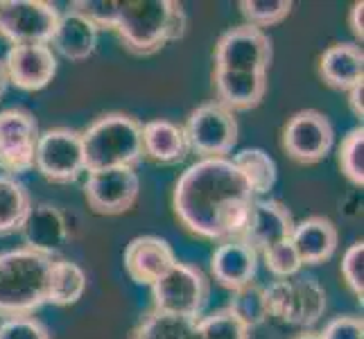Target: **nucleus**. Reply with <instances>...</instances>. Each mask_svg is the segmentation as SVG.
<instances>
[{
	"label": "nucleus",
	"mask_w": 364,
	"mask_h": 339,
	"mask_svg": "<svg viewBox=\"0 0 364 339\" xmlns=\"http://www.w3.org/2000/svg\"><path fill=\"white\" fill-rule=\"evenodd\" d=\"M141 179L134 168H111L89 172L84 183V197L97 215H120L127 212L138 199Z\"/></svg>",
	"instance_id": "4468645a"
},
{
	"label": "nucleus",
	"mask_w": 364,
	"mask_h": 339,
	"mask_svg": "<svg viewBox=\"0 0 364 339\" xmlns=\"http://www.w3.org/2000/svg\"><path fill=\"white\" fill-rule=\"evenodd\" d=\"M174 262V249L159 235H138L124 249V269L138 285H154Z\"/></svg>",
	"instance_id": "a211bd4d"
},
{
	"label": "nucleus",
	"mask_w": 364,
	"mask_h": 339,
	"mask_svg": "<svg viewBox=\"0 0 364 339\" xmlns=\"http://www.w3.org/2000/svg\"><path fill=\"white\" fill-rule=\"evenodd\" d=\"M188 16L172 0H120L116 32L134 55H154L186 34Z\"/></svg>",
	"instance_id": "f03ea898"
},
{
	"label": "nucleus",
	"mask_w": 364,
	"mask_h": 339,
	"mask_svg": "<svg viewBox=\"0 0 364 339\" xmlns=\"http://www.w3.org/2000/svg\"><path fill=\"white\" fill-rule=\"evenodd\" d=\"M231 161H233V166L240 170V174L251 188V193H254L256 197L267 195L274 188L279 172H276L274 158L265 152V149L247 147V149H242V152H237Z\"/></svg>",
	"instance_id": "bb28decb"
},
{
	"label": "nucleus",
	"mask_w": 364,
	"mask_h": 339,
	"mask_svg": "<svg viewBox=\"0 0 364 339\" xmlns=\"http://www.w3.org/2000/svg\"><path fill=\"white\" fill-rule=\"evenodd\" d=\"M39 136V124L30 111L18 107L0 111V168L11 174L32 170Z\"/></svg>",
	"instance_id": "ddd939ff"
},
{
	"label": "nucleus",
	"mask_w": 364,
	"mask_h": 339,
	"mask_svg": "<svg viewBox=\"0 0 364 339\" xmlns=\"http://www.w3.org/2000/svg\"><path fill=\"white\" fill-rule=\"evenodd\" d=\"M227 308L233 312L235 319L240 321L249 333L269 319L265 287L258 283H249V285L240 287V290L231 292V301Z\"/></svg>",
	"instance_id": "cd10ccee"
},
{
	"label": "nucleus",
	"mask_w": 364,
	"mask_h": 339,
	"mask_svg": "<svg viewBox=\"0 0 364 339\" xmlns=\"http://www.w3.org/2000/svg\"><path fill=\"white\" fill-rule=\"evenodd\" d=\"M294 224L296 222L292 212L287 210L285 204L276 202V199H256L240 237L254 247L258 254H262V251L290 240Z\"/></svg>",
	"instance_id": "dca6fc26"
},
{
	"label": "nucleus",
	"mask_w": 364,
	"mask_h": 339,
	"mask_svg": "<svg viewBox=\"0 0 364 339\" xmlns=\"http://www.w3.org/2000/svg\"><path fill=\"white\" fill-rule=\"evenodd\" d=\"M215 93L222 107L229 111H249L262 102L267 93V72H240L215 68Z\"/></svg>",
	"instance_id": "aec40b11"
},
{
	"label": "nucleus",
	"mask_w": 364,
	"mask_h": 339,
	"mask_svg": "<svg viewBox=\"0 0 364 339\" xmlns=\"http://www.w3.org/2000/svg\"><path fill=\"white\" fill-rule=\"evenodd\" d=\"M129 339H249V330L229 308L206 317H174L152 308L132 328Z\"/></svg>",
	"instance_id": "39448f33"
},
{
	"label": "nucleus",
	"mask_w": 364,
	"mask_h": 339,
	"mask_svg": "<svg viewBox=\"0 0 364 339\" xmlns=\"http://www.w3.org/2000/svg\"><path fill=\"white\" fill-rule=\"evenodd\" d=\"M240 9L247 18V25L262 30L287 18V14L292 11V3L290 0H242Z\"/></svg>",
	"instance_id": "c756f323"
},
{
	"label": "nucleus",
	"mask_w": 364,
	"mask_h": 339,
	"mask_svg": "<svg viewBox=\"0 0 364 339\" xmlns=\"http://www.w3.org/2000/svg\"><path fill=\"white\" fill-rule=\"evenodd\" d=\"M272 64V41L265 30L237 25L224 32L215 45V68L240 72H267Z\"/></svg>",
	"instance_id": "9b49d317"
},
{
	"label": "nucleus",
	"mask_w": 364,
	"mask_h": 339,
	"mask_svg": "<svg viewBox=\"0 0 364 339\" xmlns=\"http://www.w3.org/2000/svg\"><path fill=\"white\" fill-rule=\"evenodd\" d=\"M50 265L53 258L25 247L0 254V315L23 317L46 306Z\"/></svg>",
	"instance_id": "7ed1b4c3"
},
{
	"label": "nucleus",
	"mask_w": 364,
	"mask_h": 339,
	"mask_svg": "<svg viewBox=\"0 0 364 339\" xmlns=\"http://www.w3.org/2000/svg\"><path fill=\"white\" fill-rule=\"evenodd\" d=\"M70 9L80 11V14L84 18H89L97 30L116 28V21H118L116 0H75V3H70Z\"/></svg>",
	"instance_id": "473e14b6"
},
{
	"label": "nucleus",
	"mask_w": 364,
	"mask_h": 339,
	"mask_svg": "<svg viewBox=\"0 0 364 339\" xmlns=\"http://www.w3.org/2000/svg\"><path fill=\"white\" fill-rule=\"evenodd\" d=\"M7 86H9V77H7V70H5V61L0 59V97L5 95Z\"/></svg>",
	"instance_id": "4c0bfd02"
},
{
	"label": "nucleus",
	"mask_w": 364,
	"mask_h": 339,
	"mask_svg": "<svg viewBox=\"0 0 364 339\" xmlns=\"http://www.w3.org/2000/svg\"><path fill=\"white\" fill-rule=\"evenodd\" d=\"M348 107L358 118L364 116V82L355 84L353 89H348Z\"/></svg>",
	"instance_id": "e433bc0d"
},
{
	"label": "nucleus",
	"mask_w": 364,
	"mask_h": 339,
	"mask_svg": "<svg viewBox=\"0 0 364 339\" xmlns=\"http://www.w3.org/2000/svg\"><path fill=\"white\" fill-rule=\"evenodd\" d=\"M340 168L344 177L362 188L364 185V129H350L340 145Z\"/></svg>",
	"instance_id": "c85d7f7f"
},
{
	"label": "nucleus",
	"mask_w": 364,
	"mask_h": 339,
	"mask_svg": "<svg viewBox=\"0 0 364 339\" xmlns=\"http://www.w3.org/2000/svg\"><path fill=\"white\" fill-rule=\"evenodd\" d=\"M59 14L46 0H0V34L11 45H50Z\"/></svg>",
	"instance_id": "9d476101"
},
{
	"label": "nucleus",
	"mask_w": 364,
	"mask_h": 339,
	"mask_svg": "<svg viewBox=\"0 0 364 339\" xmlns=\"http://www.w3.org/2000/svg\"><path fill=\"white\" fill-rule=\"evenodd\" d=\"M80 134L86 172L136 168L143 158V124L127 113H105Z\"/></svg>",
	"instance_id": "20e7f679"
},
{
	"label": "nucleus",
	"mask_w": 364,
	"mask_h": 339,
	"mask_svg": "<svg viewBox=\"0 0 364 339\" xmlns=\"http://www.w3.org/2000/svg\"><path fill=\"white\" fill-rule=\"evenodd\" d=\"M256 202L231 158H199L174 185V215L188 231L206 240L240 237Z\"/></svg>",
	"instance_id": "f257e3e1"
},
{
	"label": "nucleus",
	"mask_w": 364,
	"mask_h": 339,
	"mask_svg": "<svg viewBox=\"0 0 364 339\" xmlns=\"http://www.w3.org/2000/svg\"><path fill=\"white\" fill-rule=\"evenodd\" d=\"M342 276L344 283L350 292H353L360 301L364 296V242H353L342 256Z\"/></svg>",
	"instance_id": "2f4dec72"
},
{
	"label": "nucleus",
	"mask_w": 364,
	"mask_h": 339,
	"mask_svg": "<svg viewBox=\"0 0 364 339\" xmlns=\"http://www.w3.org/2000/svg\"><path fill=\"white\" fill-rule=\"evenodd\" d=\"M321 339H364V321L355 315L335 317L323 325Z\"/></svg>",
	"instance_id": "f704fd0d"
},
{
	"label": "nucleus",
	"mask_w": 364,
	"mask_h": 339,
	"mask_svg": "<svg viewBox=\"0 0 364 339\" xmlns=\"http://www.w3.org/2000/svg\"><path fill=\"white\" fill-rule=\"evenodd\" d=\"M294 339H321V337H319V333H310V330H306V333L296 335Z\"/></svg>",
	"instance_id": "58836bf2"
},
{
	"label": "nucleus",
	"mask_w": 364,
	"mask_h": 339,
	"mask_svg": "<svg viewBox=\"0 0 364 339\" xmlns=\"http://www.w3.org/2000/svg\"><path fill=\"white\" fill-rule=\"evenodd\" d=\"M0 339H50V333L32 315H23V317H7L0 323Z\"/></svg>",
	"instance_id": "72a5a7b5"
},
{
	"label": "nucleus",
	"mask_w": 364,
	"mask_h": 339,
	"mask_svg": "<svg viewBox=\"0 0 364 339\" xmlns=\"http://www.w3.org/2000/svg\"><path fill=\"white\" fill-rule=\"evenodd\" d=\"M337 240H340V235H337L335 224L321 215H312L294 224L290 237L304 265H321V262H326L335 254Z\"/></svg>",
	"instance_id": "4be33fe9"
},
{
	"label": "nucleus",
	"mask_w": 364,
	"mask_h": 339,
	"mask_svg": "<svg viewBox=\"0 0 364 339\" xmlns=\"http://www.w3.org/2000/svg\"><path fill=\"white\" fill-rule=\"evenodd\" d=\"M335 141L331 120L317 109L296 111L283 127V147L296 163L312 166L326 158Z\"/></svg>",
	"instance_id": "f8f14e48"
},
{
	"label": "nucleus",
	"mask_w": 364,
	"mask_h": 339,
	"mask_svg": "<svg viewBox=\"0 0 364 339\" xmlns=\"http://www.w3.org/2000/svg\"><path fill=\"white\" fill-rule=\"evenodd\" d=\"M348 28L360 41L364 39V3H362V0H360V3H355L348 11Z\"/></svg>",
	"instance_id": "c9c22d12"
},
{
	"label": "nucleus",
	"mask_w": 364,
	"mask_h": 339,
	"mask_svg": "<svg viewBox=\"0 0 364 339\" xmlns=\"http://www.w3.org/2000/svg\"><path fill=\"white\" fill-rule=\"evenodd\" d=\"M30 206L32 199L25 185L11 174H0V235L21 231Z\"/></svg>",
	"instance_id": "a878e982"
},
{
	"label": "nucleus",
	"mask_w": 364,
	"mask_h": 339,
	"mask_svg": "<svg viewBox=\"0 0 364 339\" xmlns=\"http://www.w3.org/2000/svg\"><path fill=\"white\" fill-rule=\"evenodd\" d=\"M97 34L100 30L89 18H84L80 11L68 7L59 14L50 48H53V53H59L70 61H84L95 53Z\"/></svg>",
	"instance_id": "412c9836"
},
{
	"label": "nucleus",
	"mask_w": 364,
	"mask_h": 339,
	"mask_svg": "<svg viewBox=\"0 0 364 339\" xmlns=\"http://www.w3.org/2000/svg\"><path fill=\"white\" fill-rule=\"evenodd\" d=\"M86 274L70 260H53L50 265V285H48V303L53 306H73L86 292Z\"/></svg>",
	"instance_id": "393cba45"
},
{
	"label": "nucleus",
	"mask_w": 364,
	"mask_h": 339,
	"mask_svg": "<svg viewBox=\"0 0 364 339\" xmlns=\"http://www.w3.org/2000/svg\"><path fill=\"white\" fill-rule=\"evenodd\" d=\"M262 258H265L267 269L276 276V279H292V276H296L301 271V267H304V262H301L296 249L290 240L262 251Z\"/></svg>",
	"instance_id": "7c9ffc66"
},
{
	"label": "nucleus",
	"mask_w": 364,
	"mask_h": 339,
	"mask_svg": "<svg viewBox=\"0 0 364 339\" xmlns=\"http://www.w3.org/2000/svg\"><path fill=\"white\" fill-rule=\"evenodd\" d=\"M319 75L333 89L348 91L364 82V55L355 43H335L319 59Z\"/></svg>",
	"instance_id": "5701e85b"
},
{
	"label": "nucleus",
	"mask_w": 364,
	"mask_h": 339,
	"mask_svg": "<svg viewBox=\"0 0 364 339\" xmlns=\"http://www.w3.org/2000/svg\"><path fill=\"white\" fill-rule=\"evenodd\" d=\"M34 168L53 183H75L86 172L82 134L70 127L41 131L34 152Z\"/></svg>",
	"instance_id": "1a4fd4ad"
},
{
	"label": "nucleus",
	"mask_w": 364,
	"mask_h": 339,
	"mask_svg": "<svg viewBox=\"0 0 364 339\" xmlns=\"http://www.w3.org/2000/svg\"><path fill=\"white\" fill-rule=\"evenodd\" d=\"M23 247L46 258L59 254L68 242V222L64 212L50 204H32L21 226Z\"/></svg>",
	"instance_id": "f3484780"
},
{
	"label": "nucleus",
	"mask_w": 364,
	"mask_h": 339,
	"mask_svg": "<svg viewBox=\"0 0 364 339\" xmlns=\"http://www.w3.org/2000/svg\"><path fill=\"white\" fill-rule=\"evenodd\" d=\"M149 287L154 310L163 315L199 317L208 301V281L204 271L179 260Z\"/></svg>",
	"instance_id": "0eeeda50"
},
{
	"label": "nucleus",
	"mask_w": 364,
	"mask_h": 339,
	"mask_svg": "<svg viewBox=\"0 0 364 339\" xmlns=\"http://www.w3.org/2000/svg\"><path fill=\"white\" fill-rule=\"evenodd\" d=\"M3 61L9 84L21 91H41L57 75V55L50 45H11Z\"/></svg>",
	"instance_id": "2eb2a0df"
},
{
	"label": "nucleus",
	"mask_w": 364,
	"mask_h": 339,
	"mask_svg": "<svg viewBox=\"0 0 364 339\" xmlns=\"http://www.w3.org/2000/svg\"><path fill=\"white\" fill-rule=\"evenodd\" d=\"M258 271V251L247 244L242 237L222 242L210 258V274L222 287L235 292L254 283Z\"/></svg>",
	"instance_id": "6ab92c4d"
},
{
	"label": "nucleus",
	"mask_w": 364,
	"mask_h": 339,
	"mask_svg": "<svg viewBox=\"0 0 364 339\" xmlns=\"http://www.w3.org/2000/svg\"><path fill=\"white\" fill-rule=\"evenodd\" d=\"M269 317L290 325L310 328L326 312V290L315 276L276 279L265 287Z\"/></svg>",
	"instance_id": "423d86ee"
},
{
	"label": "nucleus",
	"mask_w": 364,
	"mask_h": 339,
	"mask_svg": "<svg viewBox=\"0 0 364 339\" xmlns=\"http://www.w3.org/2000/svg\"><path fill=\"white\" fill-rule=\"evenodd\" d=\"M188 149L202 158H229L237 143L235 113L220 102H206L191 111L183 124Z\"/></svg>",
	"instance_id": "6e6552de"
},
{
	"label": "nucleus",
	"mask_w": 364,
	"mask_h": 339,
	"mask_svg": "<svg viewBox=\"0 0 364 339\" xmlns=\"http://www.w3.org/2000/svg\"><path fill=\"white\" fill-rule=\"evenodd\" d=\"M188 154V143L183 127L172 120H149L143 124V156L163 166L183 161Z\"/></svg>",
	"instance_id": "b1692460"
}]
</instances>
